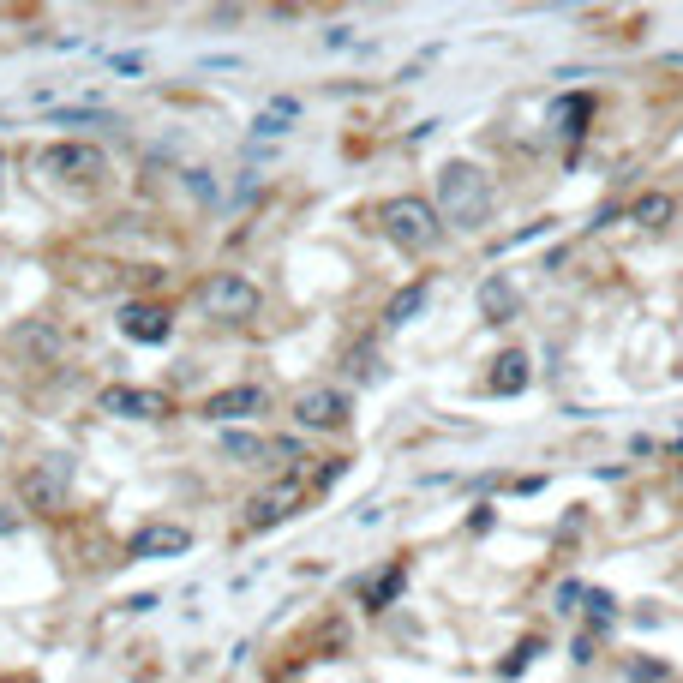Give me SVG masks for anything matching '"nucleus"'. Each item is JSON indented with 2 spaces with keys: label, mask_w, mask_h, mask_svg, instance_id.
<instances>
[{
  "label": "nucleus",
  "mask_w": 683,
  "mask_h": 683,
  "mask_svg": "<svg viewBox=\"0 0 683 683\" xmlns=\"http://www.w3.org/2000/svg\"><path fill=\"white\" fill-rule=\"evenodd\" d=\"M420 312H426V282H408V288H396V300L384 306V324L402 330V324H414Z\"/></svg>",
  "instance_id": "a211bd4d"
},
{
  "label": "nucleus",
  "mask_w": 683,
  "mask_h": 683,
  "mask_svg": "<svg viewBox=\"0 0 683 683\" xmlns=\"http://www.w3.org/2000/svg\"><path fill=\"white\" fill-rule=\"evenodd\" d=\"M294 420L312 426V432H336V426H348V396L330 390V384H312V390L294 396Z\"/></svg>",
  "instance_id": "6e6552de"
},
{
  "label": "nucleus",
  "mask_w": 683,
  "mask_h": 683,
  "mask_svg": "<svg viewBox=\"0 0 683 683\" xmlns=\"http://www.w3.org/2000/svg\"><path fill=\"white\" fill-rule=\"evenodd\" d=\"M12 348H24L36 366H48V360H60V330L54 324H18L12 330Z\"/></svg>",
  "instance_id": "4468645a"
},
{
  "label": "nucleus",
  "mask_w": 683,
  "mask_h": 683,
  "mask_svg": "<svg viewBox=\"0 0 683 683\" xmlns=\"http://www.w3.org/2000/svg\"><path fill=\"white\" fill-rule=\"evenodd\" d=\"M36 168H42L48 180H60V186H96V180L108 174V156H102L96 144H84V138H60V144H48V150L36 156Z\"/></svg>",
  "instance_id": "7ed1b4c3"
},
{
  "label": "nucleus",
  "mask_w": 683,
  "mask_h": 683,
  "mask_svg": "<svg viewBox=\"0 0 683 683\" xmlns=\"http://www.w3.org/2000/svg\"><path fill=\"white\" fill-rule=\"evenodd\" d=\"M72 288H78V294H114V288H120V264L84 258V264H72Z\"/></svg>",
  "instance_id": "2eb2a0df"
},
{
  "label": "nucleus",
  "mask_w": 683,
  "mask_h": 683,
  "mask_svg": "<svg viewBox=\"0 0 683 683\" xmlns=\"http://www.w3.org/2000/svg\"><path fill=\"white\" fill-rule=\"evenodd\" d=\"M588 108H594L588 96H564V102H558V114H552V120H558V132H564V138H576V132H582V120H588Z\"/></svg>",
  "instance_id": "aec40b11"
},
{
  "label": "nucleus",
  "mask_w": 683,
  "mask_h": 683,
  "mask_svg": "<svg viewBox=\"0 0 683 683\" xmlns=\"http://www.w3.org/2000/svg\"><path fill=\"white\" fill-rule=\"evenodd\" d=\"M204 414H210V420H240V414H264V390H258V384H228V390H216V396L204 402Z\"/></svg>",
  "instance_id": "f8f14e48"
},
{
  "label": "nucleus",
  "mask_w": 683,
  "mask_h": 683,
  "mask_svg": "<svg viewBox=\"0 0 683 683\" xmlns=\"http://www.w3.org/2000/svg\"><path fill=\"white\" fill-rule=\"evenodd\" d=\"M486 384H492L498 396H516V390H528V354H516V348H510V354H498Z\"/></svg>",
  "instance_id": "f3484780"
},
{
  "label": "nucleus",
  "mask_w": 683,
  "mask_h": 683,
  "mask_svg": "<svg viewBox=\"0 0 683 683\" xmlns=\"http://www.w3.org/2000/svg\"><path fill=\"white\" fill-rule=\"evenodd\" d=\"M222 456L252 468V462H264V456H270V444H264V438H252V432H222Z\"/></svg>",
  "instance_id": "6ab92c4d"
},
{
  "label": "nucleus",
  "mask_w": 683,
  "mask_h": 683,
  "mask_svg": "<svg viewBox=\"0 0 683 683\" xmlns=\"http://www.w3.org/2000/svg\"><path fill=\"white\" fill-rule=\"evenodd\" d=\"M534 654H540V642H522V648H516V654H510V660H504V666H498V672H504V678H522V672H528V660H534Z\"/></svg>",
  "instance_id": "4be33fe9"
},
{
  "label": "nucleus",
  "mask_w": 683,
  "mask_h": 683,
  "mask_svg": "<svg viewBox=\"0 0 683 683\" xmlns=\"http://www.w3.org/2000/svg\"><path fill=\"white\" fill-rule=\"evenodd\" d=\"M378 222H384V234H390V240H396L402 252H432V246L444 240L438 204H426V198H414V192L390 198V204L378 210Z\"/></svg>",
  "instance_id": "f03ea898"
},
{
  "label": "nucleus",
  "mask_w": 683,
  "mask_h": 683,
  "mask_svg": "<svg viewBox=\"0 0 683 683\" xmlns=\"http://www.w3.org/2000/svg\"><path fill=\"white\" fill-rule=\"evenodd\" d=\"M198 300H204V312L222 318V324H246V318H258V288H252L246 276H210Z\"/></svg>",
  "instance_id": "423d86ee"
},
{
  "label": "nucleus",
  "mask_w": 683,
  "mask_h": 683,
  "mask_svg": "<svg viewBox=\"0 0 683 683\" xmlns=\"http://www.w3.org/2000/svg\"><path fill=\"white\" fill-rule=\"evenodd\" d=\"M672 216H678V198H672V192H642V198L630 204V222H636V228H666Z\"/></svg>",
  "instance_id": "dca6fc26"
},
{
  "label": "nucleus",
  "mask_w": 683,
  "mask_h": 683,
  "mask_svg": "<svg viewBox=\"0 0 683 683\" xmlns=\"http://www.w3.org/2000/svg\"><path fill=\"white\" fill-rule=\"evenodd\" d=\"M186 546H192V534H186L180 522H144L126 552H132V558H180Z\"/></svg>",
  "instance_id": "9d476101"
},
{
  "label": "nucleus",
  "mask_w": 683,
  "mask_h": 683,
  "mask_svg": "<svg viewBox=\"0 0 683 683\" xmlns=\"http://www.w3.org/2000/svg\"><path fill=\"white\" fill-rule=\"evenodd\" d=\"M66 492H72L66 456H42V462H30L24 480H18V498H24V510H36V516H60V510H66Z\"/></svg>",
  "instance_id": "20e7f679"
},
{
  "label": "nucleus",
  "mask_w": 683,
  "mask_h": 683,
  "mask_svg": "<svg viewBox=\"0 0 683 683\" xmlns=\"http://www.w3.org/2000/svg\"><path fill=\"white\" fill-rule=\"evenodd\" d=\"M576 600H582V588H576V582H564V588H558V612L570 618V612H576Z\"/></svg>",
  "instance_id": "b1692460"
},
{
  "label": "nucleus",
  "mask_w": 683,
  "mask_h": 683,
  "mask_svg": "<svg viewBox=\"0 0 683 683\" xmlns=\"http://www.w3.org/2000/svg\"><path fill=\"white\" fill-rule=\"evenodd\" d=\"M294 114H300V108L282 96V102H270V108L258 114V132H264V138H270V132H288V120H294Z\"/></svg>",
  "instance_id": "412c9836"
},
{
  "label": "nucleus",
  "mask_w": 683,
  "mask_h": 683,
  "mask_svg": "<svg viewBox=\"0 0 683 683\" xmlns=\"http://www.w3.org/2000/svg\"><path fill=\"white\" fill-rule=\"evenodd\" d=\"M0 180H6V156H0Z\"/></svg>",
  "instance_id": "393cba45"
},
{
  "label": "nucleus",
  "mask_w": 683,
  "mask_h": 683,
  "mask_svg": "<svg viewBox=\"0 0 683 683\" xmlns=\"http://www.w3.org/2000/svg\"><path fill=\"white\" fill-rule=\"evenodd\" d=\"M516 312H522L516 282H510V276H486V282H480V318H486V324H510Z\"/></svg>",
  "instance_id": "9b49d317"
},
{
  "label": "nucleus",
  "mask_w": 683,
  "mask_h": 683,
  "mask_svg": "<svg viewBox=\"0 0 683 683\" xmlns=\"http://www.w3.org/2000/svg\"><path fill=\"white\" fill-rule=\"evenodd\" d=\"M114 324H120V336H126V342H144V348L168 342V330H174V318H168L156 300H126Z\"/></svg>",
  "instance_id": "1a4fd4ad"
},
{
  "label": "nucleus",
  "mask_w": 683,
  "mask_h": 683,
  "mask_svg": "<svg viewBox=\"0 0 683 683\" xmlns=\"http://www.w3.org/2000/svg\"><path fill=\"white\" fill-rule=\"evenodd\" d=\"M306 498H312V474H306V468H288L282 480H270V492H258V498H252L246 528H276V522H288Z\"/></svg>",
  "instance_id": "39448f33"
},
{
  "label": "nucleus",
  "mask_w": 683,
  "mask_h": 683,
  "mask_svg": "<svg viewBox=\"0 0 683 683\" xmlns=\"http://www.w3.org/2000/svg\"><path fill=\"white\" fill-rule=\"evenodd\" d=\"M438 222L462 228V234L492 222V180H486V168H474V162H444L438 168Z\"/></svg>",
  "instance_id": "f257e3e1"
},
{
  "label": "nucleus",
  "mask_w": 683,
  "mask_h": 683,
  "mask_svg": "<svg viewBox=\"0 0 683 683\" xmlns=\"http://www.w3.org/2000/svg\"><path fill=\"white\" fill-rule=\"evenodd\" d=\"M402 588H408V570H402V564H384L378 576L360 582V606H366V612H384V606L402 600Z\"/></svg>",
  "instance_id": "ddd939ff"
},
{
  "label": "nucleus",
  "mask_w": 683,
  "mask_h": 683,
  "mask_svg": "<svg viewBox=\"0 0 683 683\" xmlns=\"http://www.w3.org/2000/svg\"><path fill=\"white\" fill-rule=\"evenodd\" d=\"M588 618H594V624H612V618H618V600H612V594H588Z\"/></svg>",
  "instance_id": "5701e85b"
},
{
  "label": "nucleus",
  "mask_w": 683,
  "mask_h": 683,
  "mask_svg": "<svg viewBox=\"0 0 683 683\" xmlns=\"http://www.w3.org/2000/svg\"><path fill=\"white\" fill-rule=\"evenodd\" d=\"M96 408L114 414V420H168V414H174V402H168L162 390H138V384H108V390L96 396Z\"/></svg>",
  "instance_id": "0eeeda50"
}]
</instances>
